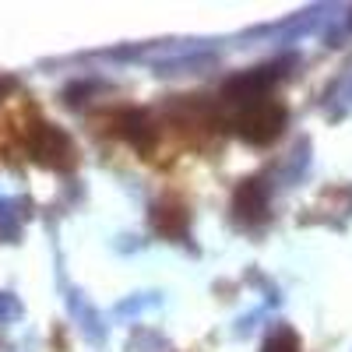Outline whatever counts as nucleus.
Wrapping results in <instances>:
<instances>
[{
    "label": "nucleus",
    "instance_id": "423d86ee",
    "mask_svg": "<svg viewBox=\"0 0 352 352\" xmlns=\"http://www.w3.org/2000/svg\"><path fill=\"white\" fill-rule=\"evenodd\" d=\"M18 317H21V303L11 296V292H0V324L18 320Z\"/></svg>",
    "mask_w": 352,
    "mask_h": 352
},
{
    "label": "nucleus",
    "instance_id": "f257e3e1",
    "mask_svg": "<svg viewBox=\"0 0 352 352\" xmlns=\"http://www.w3.org/2000/svg\"><path fill=\"white\" fill-rule=\"evenodd\" d=\"M18 141L25 144V152L32 155L46 169H74L78 166V148L74 141L53 124H43L39 116H32V124L18 127Z\"/></svg>",
    "mask_w": 352,
    "mask_h": 352
},
{
    "label": "nucleus",
    "instance_id": "39448f33",
    "mask_svg": "<svg viewBox=\"0 0 352 352\" xmlns=\"http://www.w3.org/2000/svg\"><path fill=\"white\" fill-rule=\"evenodd\" d=\"M264 352H300L296 349V335H292L289 328H275L268 335V342H264Z\"/></svg>",
    "mask_w": 352,
    "mask_h": 352
},
{
    "label": "nucleus",
    "instance_id": "20e7f679",
    "mask_svg": "<svg viewBox=\"0 0 352 352\" xmlns=\"http://www.w3.org/2000/svg\"><path fill=\"white\" fill-rule=\"evenodd\" d=\"M18 208V201H8V197H0V236H4L8 243L18 240V232H21V219L25 212H14Z\"/></svg>",
    "mask_w": 352,
    "mask_h": 352
},
{
    "label": "nucleus",
    "instance_id": "f03ea898",
    "mask_svg": "<svg viewBox=\"0 0 352 352\" xmlns=\"http://www.w3.org/2000/svg\"><path fill=\"white\" fill-rule=\"evenodd\" d=\"M152 226H155V232H162L166 240H187L190 215H187V208L180 201L166 197V201H159L152 208Z\"/></svg>",
    "mask_w": 352,
    "mask_h": 352
},
{
    "label": "nucleus",
    "instance_id": "7ed1b4c3",
    "mask_svg": "<svg viewBox=\"0 0 352 352\" xmlns=\"http://www.w3.org/2000/svg\"><path fill=\"white\" fill-rule=\"evenodd\" d=\"M232 212H236L240 222H261L268 215V187H264V180H247L232 197Z\"/></svg>",
    "mask_w": 352,
    "mask_h": 352
}]
</instances>
